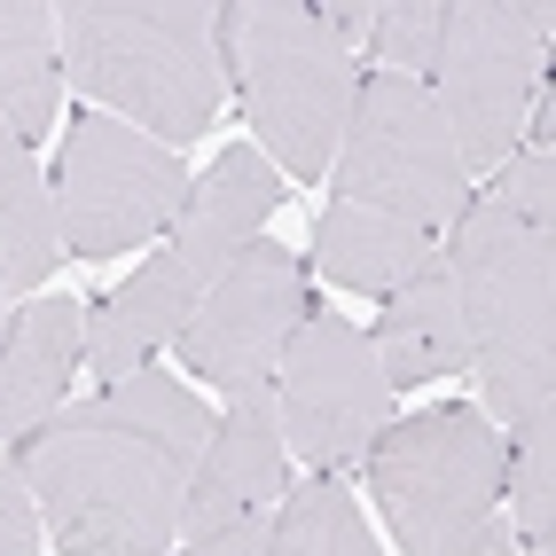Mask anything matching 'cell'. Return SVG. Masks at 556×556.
<instances>
[{
    "label": "cell",
    "mask_w": 556,
    "mask_h": 556,
    "mask_svg": "<svg viewBox=\"0 0 556 556\" xmlns=\"http://www.w3.org/2000/svg\"><path fill=\"white\" fill-rule=\"evenodd\" d=\"M9 150H16V134H9V126H0V157H9Z\"/></svg>",
    "instance_id": "obj_24"
},
{
    "label": "cell",
    "mask_w": 556,
    "mask_h": 556,
    "mask_svg": "<svg viewBox=\"0 0 556 556\" xmlns=\"http://www.w3.org/2000/svg\"><path fill=\"white\" fill-rule=\"evenodd\" d=\"M87 353V314L63 290H40L16 321L0 329V447H16L24 431H40L55 416V400L71 384V368Z\"/></svg>",
    "instance_id": "obj_13"
},
{
    "label": "cell",
    "mask_w": 556,
    "mask_h": 556,
    "mask_svg": "<svg viewBox=\"0 0 556 556\" xmlns=\"http://www.w3.org/2000/svg\"><path fill=\"white\" fill-rule=\"evenodd\" d=\"M275 204H282V173L258 157L251 141H236V150L197 180L189 212L173 219V243L126 290H110V299L87 314V353L79 361L102 368L110 384H126L134 368H150V353L173 345L180 321L204 306V290L236 267V251L258 243V228H267Z\"/></svg>",
    "instance_id": "obj_4"
},
{
    "label": "cell",
    "mask_w": 556,
    "mask_h": 556,
    "mask_svg": "<svg viewBox=\"0 0 556 556\" xmlns=\"http://www.w3.org/2000/svg\"><path fill=\"white\" fill-rule=\"evenodd\" d=\"M63 258V228H55V189L40 180L31 150L16 141L0 157V299L16 290H40Z\"/></svg>",
    "instance_id": "obj_17"
},
{
    "label": "cell",
    "mask_w": 556,
    "mask_h": 556,
    "mask_svg": "<svg viewBox=\"0 0 556 556\" xmlns=\"http://www.w3.org/2000/svg\"><path fill=\"white\" fill-rule=\"evenodd\" d=\"M219 71L258 134V157L290 180H321L353 118L361 63L299 0H228L219 9Z\"/></svg>",
    "instance_id": "obj_5"
},
{
    "label": "cell",
    "mask_w": 556,
    "mask_h": 556,
    "mask_svg": "<svg viewBox=\"0 0 556 556\" xmlns=\"http://www.w3.org/2000/svg\"><path fill=\"white\" fill-rule=\"evenodd\" d=\"M212 407L189 377L134 368L102 400H79L16 439V463L40 502V533L63 556H165L180 541Z\"/></svg>",
    "instance_id": "obj_1"
},
{
    "label": "cell",
    "mask_w": 556,
    "mask_h": 556,
    "mask_svg": "<svg viewBox=\"0 0 556 556\" xmlns=\"http://www.w3.org/2000/svg\"><path fill=\"white\" fill-rule=\"evenodd\" d=\"M439 267L455 282L486 407L509 431L541 424L548 384H556V251H548V236L526 228L502 197H478V204H463Z\"/></svg>",
    "instance_id": "obj_3"
},
{
    "label": "cell",
    "mask_w": 556,
    "mask_h": 556,
    "mask_svg": "<svg viewBox=\"0 0 556 556\" xmlns=\"http://www.w3.org/2000/svg\"><path fill=\"white\" fill-rule=\"evenodd\" d=\"M329 189H338V204L407 219V228H424V236L439 219H463L470 173L455 157L447 118L431 110V87L368 71L353 87V118L338 134V157H329Z\"/></svg>",
    "instance_id": "obj_8"
},
{
    "label": "cell",
    "mask_w": 556,
    "mask_h": 556,
    "mask_svg": "<svg viewBox=\"0 0 556 556\" xmlns=\"http://www.w3.org/2000/svg\"><path fill=\"white\" fill-rule=\"evenodd\" d=\"M282 494V424H275V384H251L228 400V416H212V439L197 455L189 502H180V533L204 541L236 517L267 509Z\"/></svg>",
    "instance_id": "obj_12"
},
{
    "label": "cell",
    "mask_w": 556,
    "mask_h": 556,
    "mask_svg": "<svg viewBox=\"0 0 556 556\" xmlns=\"http://www.w3.org/2000/svg\"><path fill=\"white\" fill-rule=\"evenodd\" d=\"M197 180L173 150H157L150 134H134L118 118H71L63 134V165H55V228L79 258H118L134 243L165 236L189 212Z\"/></svg>",
    "instance_id": "obj_9"
},
{
    "label": "cell",
    "mask_w": 556,
    "mask_h": 556,
    "mask_svg": "<svg viewBox=\"0 0 556 556\" xmlns=\"http://www.w3.org/2000/svg\"><path fill=\"white\" fill-rule=\"evenodd\" d=\"M0 556H40V502L16 447H0Z\"/></svg>",
    "instance_id": "obj_21"
},
{
    "label": "cell",
    "mask_w": 556,
    "mask_h": 556,
    "mask_svg": "<svg viewBox=\"0 0 556 556\" xmlns=\"http://www.w3.org/2000/svg\"><path fill=\"white\" fill-rule=\"evenodd\" d=\"M306 258L282 251V243H243L236 267L204 290V306L180 321V368L197 384H219V392H251V384H275V361L282 345L299 338L306 321Z\"/></svg>",
    "instance_id": "obj_11"
},
{
    "label": "cell",
    "mask_w": 556,
    "mask_h": 556,
    "mask_svg": "<svg viewBox=\"0 0 556 556\" xmlns=\"http://www.w3.org/2000/svg\"><path fill=\"white\" fill-rule=\"evenodd\" d=\"M275 424L282 447H299L314 478H338L345 463H361L368 439L392 424V384L377 368V345L338 314H306L275 361Z\"/></svg>",
    "instance_id": "obj_10"
},
{
    "label": "cell",
    "mask_w": 556,
    "mask_h": 556,
    "mask_svg": "<svg viewBox=\"0 0 556 556\" xmlns=\"http://www.w3.org/2000/svg\"><path fill=\"white\" fill-rule=\"evenodd\" d=\"M502 431L486 407H431V416L384 424L368 439V494H377L400 556H463L494 526L502 502Z\"/></svg>",
    "instance_id": "obj_6"
},
{
    "label": "cell",
    "mask_w": 556,
    "mask_h": 556,
    "mask_svg": "<svg viewBox=\"0 0 556 556\" xmlns=\"http://www.w3.org/2000/svg\"><path fill=\"white\" fill-rule=\"evenodd\" d=\"M63 55H55V9L48 0H0V126L24 150L55 126Z\"/></svg>",
    "instance_id": "obj_16"
},
{
    "label": "cell",
    "mask_w": 556,
    "mask_h": 556,
    "mask_svg": "<svg viewBox=\"0 0 556 556\" xmlns=\"http://www.w3.org/2000/svg\"><path fill=\"white\" fill-rule=\"evenodd\" d=\"M267 556H384V548H377L361 502L338 478H306V486L282 502L275 533H267Z\"/></svg>",
    "instance_id": "obj_18"
},
{
    "label": "cell",
    "mask_w": 556,
    "mask_h": 556,
    "mask_svg": "<svg viewBox=\"0 0 556 556\" xmlns=\"http://www.w3.org/2000/svg\"><path fill=\"white\" fill-rule=\"evenodd\" d=\"M267 533H275V517H267V509H251V517H236V526H219V533L189 541L180 556H267Z\"/></svg>",
    "instance_id": "obj_22"
},
{
    "label": "cell",
    "mask_w": 556,
    "mask_h": 556,
    "mask_svg": "<svg viewBox=\"0 0 556 556\" xmlns=\"http://www.w3.org/2000/svg\"><path fill=\"white\" fill-rule=\"evenodd\" d=\"M556 9L548 0H447V40L431 71V110L455 134L463 173H502L526 141V110L548 87Z\"/></svg>",
    "instance_id": "obj_7"
},
{
    "label": "cell",
    "mask_w": 556,
    "mask_h": 556,
    "mask_svg": "<svg viewBox=\"0 0 556 556\" xmlns=\"http://www.w3.org/2000/svg\"><path fill=\"white\" fill-rule=\"evenodd\" d=\"M463 556H517V533H509V526H502V517H494V526H486V533H478V541H470Z\"/></svg>",
    "instance_id": "obj_23"
},
{
    "label": "cell",
    "mask_w": 556,
    "mask_h": 556,
    "mask_svg": "<svg viewBox=\"0 0 556 556\" xmlns=\"http://www.w3.org/2000/svg\"><path fill=\"white\" fill-rule=\"evenodd\" d=\"M556 439L548 416L517 431V447L502 455V494L517 509V556H556Z\"/></svg>",
    "instance_id": "obj_19"
},
{
    "label": "cell",
    "mask_w": 556,
    "mask_h": 556,
    "mask_svg": "<svg viewBox=\"0 0 556 556\" xmlns=\"http://www.w3.org/2000/svg\"><path fill=\"white\" fill-rule=\"evenodd\" d=\"M368 31H377V55H384L392 79L424 87L439 71V40H447V0H384Z\"/></svg>",
    "instance_id": "obj_20"
},
{
    "label": "cell",
    "mask_w": 556,
    "mask_h": 556,
    "mask_svg": "<svg viewBox=\"0 0 556 556\" xmlns=\"http://www.w3.org/2000/svg\"><path fill=\"white\" fill-rule=\"evenodd\" d=\"M377 368L384 384H431V377H463L470 368V329H463V306H455V282L447 267L407 275L400 290H384V314H377Z\"/></svg>",
    "instance_id": "obj_14"
},
{
    "label": "cell",
    "mask_w": 556,
    "mask_h": 556,
    "mask_svg": "<svg viewBox=\"0 0 556 556\" xmlns=\"http://www.w3.org/2000/svg\"><path fill=\"white\" fill-rule=\"evenodd\" d=\"M431 236L407 228V219H384V212H361V204H338L329 197V212L314 219V267L338 282V290H400L407 275L431 267Z\"/></svg>",
    "instance_id": "obj_15"
},
{
    "label": "cell",
    "mask_w": 556,
    "mask_h": 556,
    "mask_svg": "<svg viewBox=\"0 0 556 556\" xmlns=\"http://www.w3.org/2000/svg\"><path fill=\"white\" fill-rule=\"evenodd\" d=\"M55 40L102 118L150 126L157 150L212 134L228 71H219V9L204 0H71L55 9Z\"/></svg>",
    "instance_id": "obj_2"
}]
</instances>
